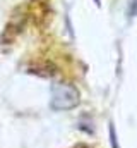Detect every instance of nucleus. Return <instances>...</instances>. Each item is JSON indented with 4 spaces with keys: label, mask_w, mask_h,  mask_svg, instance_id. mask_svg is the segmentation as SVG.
Instances as JSON below:
<instances>
[{
    "label": "nucleus",
    "mask_w": 137,
    "mask_h": 148,
    "mask_svg": "<svg viewBox=\"0 0 137 148\" xmlns=\"http://www.w3.org/2000/svg\"><path fill=\"white\" fill-rule=\"evenodd\" d=\"M110 143H111V148H120L118 147V141H117V134H115L113 124H110Z\"/></svg>",
    "instance_id": "7ed1b4c3"
},
{
    "label": "nucleus",
    "mask_w": 137,
    "mask_h": 148,
    "mask_svg": "<svg viewBox=\"0 0 137 148\" xmlns=\"http://www.w3.org/2000/svg\"><path fill=\"white\" fill-rule=\"evenodd\" d=\"M127 16H129V19H132V17H136L137 16V0H130V2H129Z\"/></svg>",
    "instance_id": "f03ea898"
},
{
    "label": "nucleus",
    "mask_w": 137,
    "mask_h": 148,
    "mask_svg": "<svg viewBox=\"0 0 137 148\" xmlns=\"http://www.w3.org/2000/svg\"><path fill=\"white\" fill-rule=\"evenodd\" d=\"M81 95L79 90L70 83H57L52 88V98L50 107L53 110H72L79 105Z\"/></svg>",
    "instance_id": "f257e3e1"
}]
</instances>
